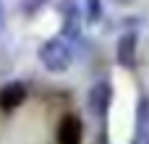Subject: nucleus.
<instances>
[{"instance_id": "obj_1", "label": "nucleus", "mask_w": 149, "mask_h": 144, "mask_svg": "<svg viewBox=\"0 0 149 144\" xmlns=\"http://www.w3.org/2000/svg\"><path fill=\"white\" fill-rule=\"evenodd\" d=\"M37 58L39 63L50 71V73H63L71 68V60H73V50L71 45L63 39V37H50L39 45L37 50Z\"/></svg>"}, {"instance_id": "obj_2", "label": "nucleus", "mask_w": 149, "mask_h": 144, "mask_svg": "<svg viewBox=\"0 0 149 144\" xmlns=\"http://www.w3.org/2000/svg\"><path fill=\"white\" fill-rule=\"evenodd\" d=\"M110 102H113V87H110V81H97V84L89 87V92H86V108H89V113L94 118L102 121L107 115V110H110Z\"/></svg>"}, {"instance_id": "obj_3", "label": "nucleus", "mask_w": 149, "mask_h": 144, "mask_svg": "<svg viewBox=\"0 0 149 144\" xmlns=\"http://www.w3.org/2000/svg\"><path fill=\"white\" fill-rule=\"evenodd\" d=\"M136 50H139V34L136 31H123L115 45V58L120 68H134L136 66Z\"/></svg>"}, {"instance_id": "obj_4", "label": "nucleus", "mask_w": 149, "mask_h": 144, "mask_svg": "<svg viewBox=\"0 0 149 144\" xmlns=\"http://www.w3.org/2000/svg\"><path fill=\"white\" fill-rule=\"evenodd\" d=\"M26 94H29V89H26L24 81H8V84H3L0 87V110L3 113H13L16 108L24 105Z\"/></svg>"}, {"instance_id": "obj_5", "label": "nucleus", "mask_w": 149, "mask_h": 144, "mask_svg": "<svg viewBox=\"0 0 149 144\" xmlns=\"http://www.w3.org/2000/svg\"><path fill=\"white\" fill-rule=\"evenodd\" d=\"M58 144H84V123L76 115H63L58 123Z\"/></svg>"}, {"instance_id": "obj_6", "label": "nucleus", "mask_w": 149, "mask_h": 144, "mask_svg": "<svg viewBox=\"0 0 149 144\" xmlns=\"http://www.w3.org/2000/svg\"><path fill=\"white\" fill-rule=\"evenodd\" d=\"M60 13H63L60 37H63L65 42H68V39H76V37H79V29H81V13H79L76 3H73V0H63Z\"/></svg>"}, {"instance_id": "obj_7", "label": "nucleus", "mask_w": 149, "mask_h": 144, "mask_svg": "<svg viewBox=\"0 0 149 144\" xmlns=\"http://www.w3.org/2000/svg\"><path fill=\"white\" fill-rule=\"evenodd\" d=\"M136 129L141 134H149V94L139 97V108H136Z\"/></svg>"}, {"instance_id": "obj_8", "label": "nucleus", "mask_w": 149, "mask_h": 144, "mask_svg": "<svg viewBox=\"0 0 149 144\" xmlns=\"http://www.w3.org/2000/svg\"><path fill=\"white\" fill-rule=\"evenodd\" d=\"M84 16H86L89 24L100 21V18H102V0H86V5H84Z\"/></svg>"}, {"instance_id": "obj_9", "label": "nucleus", "mask_w": 149, "mask_h": 144, "mask_svg": "<svg viewBox=\"0 0 149 144\" xmlns=\"http://www.w3.org/2000/svg\"><path fill=\"white\" fill-rule=\"evenodd\" d=\"M45 5H47V0H18V8H21L24 16H34V13H39Z\"/></svg>"}, {"instance_id": "obj_10", "label": "nucleus", "mask_w": 149, "mask_h": 144, "mask_svg": "<svg viewBox=\"0 0 149 144\" xmlns=\"http://www.w3.org/2000/svg\"><path fill=\"white\" fill-rule=\"evenodd\" d=\"M92 144H110V136H107V131H100V134L92 139Z\"/></svg>"}, {"instance_id": "obj_11", "label": "nucleus", "mask_w": 149, "mask_h": 144, "mask_svg": "<svg viewBox=\"0 0 149 144\" xmlns=\"http://www.w3.org/2000/svg\"><path fill=\"white\" fill-rule=\"evenodd\" d=\"M131 144H149V134H141V131H136V136L131 139Z\"/></svg>"}, {"instance_id": "obj_12", "label": "nucleus", "mask_w": 149, "mask_h": 144, "mask_svg": "<svg viewBox=\"0 0 149 144\" xmlns=\"http://www.w3.org/2000/svg\"><path fill=\"white\" fill-rule=\"evenodd\" d=\"M5 29V5H3V0H0V31Z\"/></svg>"}, {"instance_id": "obj_13", "label": "nucleus", "mask_w": 149, "mask_h": 144, "mask_svg": "<svg viewBox=\"0 0 149 144\" xmlns=\"http://www.w3.org/2000/svg\"><path fill=\"white\" fill-rule=\"evenodd\" d=\"M113 3H115V5H131L134 0H113Z\"/></svg>"}]
</instances>
